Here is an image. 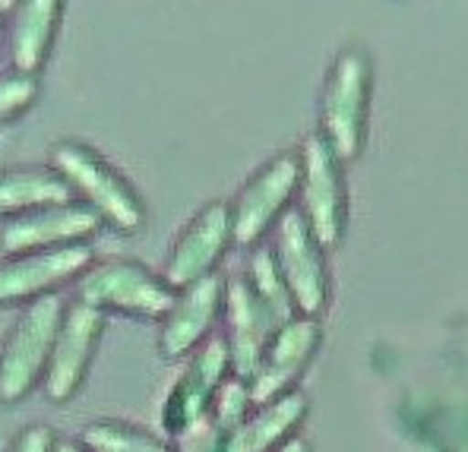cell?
Masks as SVG:
<instances>
[{
	"mask_svg": "<svg viewBox=\"0 0 468 452\" xmlns=\"http://www.w3.org/2000/svg\"><path fill=\"white\" fill-rule=\"evenodd\" d=\"M231 376V361L225 339H212L190 358L187 370L171 383L168 395L162 405V424L171 436H177L181 430H187L190 424H197L199 417L209 415L216 393L222 389V383Z\"/></svg>",
	"mask_w": 468,
	"mask_h": 452,
	"instance_id": "4fadbf2b",
	"label": "cell"
},
{
	"mask_svg": "<svg viewBox=\"0 0 468 452\" xmlns=\"http://www.w3.org/2000/svg\"><path fill=\"white\" fill-rule=\"evenodd\" d=\"M222 310H225V317H229V339H225V348H229L231 376L247 383L257 373L272 335L285 323H282L272 307L253 291L247 276H234L231 282L225 285Z\"/></svg>",
	"mask_w": 468,
	"mask_h": 452,
	"instance_id": "9c48e42d",
	"label": "cell"
},
{
	"mask_svg": "<svg viewBox=\"0 0 468 452\" xmlns=\"http://www.w3.org/2000/svg\"><path fill=\"white\" fill-rule=\"evenodd\" d=\"M36 99H38V77H23V73L0 77V123L29 111Z\"/></svg>",
	"mask_w": 468,
	"mask_h": 452,
	"instance_id": "7402d4cb",
	"label": "cell"
},
{
	"mask_svg": "<svg viewBox=\"0 0 468 452\" xmlns=\"http://www.w3.org/2000/svg\"><path fill=\"white\" fill-rule=\"evenodd\" d=\"M234 244L231 235V209L229 203H209L194 215V222L181 231L165 263V282L175 291L216 276V266Z\"/></svg>",
	"mask_w": 468,
	"mask_h": 452,
	"instance_id": "8fae6325",
	"label": "cell"
},
{
	"mask_svg": "<svg viewBox=\"0 0 468 452\" xmlns=\"http://www.w3.org/2000/svg\"><path fill=\"white\" fill-rule=\"evenodd\" d=\"M60 320H64V300L58 294L26 304L23 317L6 335V345L0 348V402L4 405L23 402L45 380Z\"/></svg>",
	"mask_w": 468,
	"mask_h": 452,
	"instance_id": "3957f363",
	"label": "cell"
},
{
	"mask_svg": "<svg viewBox=\"0 0 468 452\" xmlns=\"http://www.w3.org/2000/svg\"><path fill=\"white\" fill-rule=\"evenodd\" d=\"M51 162L54 171L70 187L73 200L82 196V205L92 209L105 225H112L117 231H127V235L143 225L146 205H143L136 187L123 174H117V168H112L86 142L60 140L51 152Z\"/></svg>",
	"mask_w": 468,
	"mask_h": 452,
	"instance_id": "6da1fadb",
	"label": "cell"
},
{
	"mask_svg": "<svg viewBox=\"0 0 468 452\" xmlns=\"http://www.w3.org/2000/svg\"><path fill=\"white\" fill-rule=\"evenodd\" d=\"M101 335H105V313L89 304H80V300L64 307V320H60L45 380H41L48 399L67 402L80 393L89 364H92L95 352H99Z\"/></svg>",
	"mask_w": 468,
	"mask_h": 452,
	"instance_id": "ba28073f",
	"label": "cell"
},
{
	"mask_svg": "<svg viewBox=\"0 0 468 452\" xmlns=\"http://www.w3.org/2000/svg\"><path fill=\"white\" fill-rule=\"evenodd\" d=\"M275 269L288 288L294 313L316 320L329 304V269L326 250L316 244L298 209L285 212L275 225V244L270 247Z\"/></svg>",
	"mask_w": 468,
	"mask_h": 452,
	"instance_id": "8992f818",
	"label": "cell"
},
{
	"mask_svg": "<svg viewBox=\"0 0 468 452\" xmlns=\"http://www.w3.org/2000/svg\"><path fill=\"white\" fill-rule=\"evenodd\" d=\"M320 323L307 317H294L292 323H285L272 335L257 373L247 380L253 408L292 393V386L298 383V376L304 373L316 348H320Z\"/></svg>",
	"mask_w": 468,
	"mask_h": 452,
	"instance_id": "5bb4252c",
	"label": "cell"
},
{
	"mask_svg": "<svg viewBox=\"0 0 468 452\" xmlns=\"http://www.w3.org/2000/svg\"><path fill=\"white\" fill-rule=\"evenodd\" d=\"M370 86H374L370 54L357 45L346 47L326 77L320 111V136L342 164L357 159L367 140Z\"/></svg>",
	"mask_w": 468,
	"mask_h": 452,
	"instance_id": "7a4b0ae2",
	"label": "cell"
},
{
	"mask_svg": "<svg viewBox=\"0 0 468 452\" xmlns=\"http://www.w3.org/2000/svg\"><path fill=\"white\" fill-rule=\"evenodd\" d=\"M95 263V250L89 244L54 247L13 257L0 266V307L32 304L48 298L54 288L80 279Z\"/></svg>",
	"mask_w": 468,
	"mask_h": 452,
	"instance_id": "30bf717a",
	"label": "cell"
},
{
	"mask_svg": "<svg viewBox=\"0 0 468 452\" xmlns=\"http://www.w3.org/2000/svg\"><path fill=\"white\" fill-rule=\"evenodd\" d=\"M301 159V215H304L307 228L316 237L323 250H333L346 237L348 225V194H346V174H342V162L333 155L320 133L304 142L298 152Z\"/></svg>",
	"mask_w": 468,
	"mask_h": 452,
	"instance_id": "5b68a950",
	"label": "cell"
},
{
	"mask_svg": "<svg viewBox=\"0 0 468 452\" xmlns=\"http://www.w3.org/2000/svg\"><path fill=\"white\" fill-rule=\"evenodd\" d=\"M99 228L101 218L77 200L64 205H45V209L6 218L0 228V250L10 257H23V253L54 250V247L89 244Z\"/></svg>",
	"mask_w": 468,
	"mask_h": 452,
	"instance_id": "7c38bea8",
	"label": "cell"
},
{
	"mask_svg": "<svg viewBox=\"0 0 468 452\" xmlns=\"http://www.w3.org/2000/svg\"><path fill=\"white\" fill-rule=\"evenodd\" d=\"M54 452H86L82 443H70V440H58L54 443Z\"/></svg>",
	"mask_w": 468,
	"mask_h": 452,
	"instance_id": "484cf974",
	"label": "cell"
},
{
	"mask_svg": "<svg viewBox=\"0 0 468 452\" xmlns=\"http://www.w3.org/2000/svg\"><path fill=\"white\" fill-rule=\"evenodd\" d=\"M244 276H247V282L253 285V291H257L260 298L272 307L275 317H279L282 323H292V320L298 317V313H294L292 298H288V288H285V282H282L279 269H275V259H272L270 247H260V250H253Z\"/></svg>",
	"mask_w": 468,
	"mask_h": 452,
	"instance_id": "ffe728a7",
	"label": "cell"
},
{
	"mask_svg": "<svg viewBox=\"0 0 468 452\" xmlns=\"http://www.w3.org/2000/svg\"><path fill=\"white\" fill-rule=\"evenodd\" d=\"M82 449L86 452H175L165 440L146 434V430L133 427L123 421H92L82 430Z\"/></svg>",
	"mask_w": 468,
	"mask_h": 452,
	"instance_id": "d6986e66",
	"label": "cell"
},
{
	"mask_svg": "<svg viewBox=\"0 0 468 452\" xmlns=\"http://www.w3.org/2000/svg\"><path fill=\"white\" fill-rule=\"evenodd\" d=\"M225 300V282L218 276H206L199 282L181 288V294L171 304L168 317L162 320V335L158 345L162 354L171 361L197 352L199 342L212 332Z\"/></svg>",
	"mask_w": 468,
	"mask_h": 452,
	"instance_id": "9a60e30c",
	"label": "cell"
},
{
	"mask_svg": "<svg viewBox=\"0 0 468 452\" xmlns=\"http://www.w3.org/2000/svg\"><path fill=\"white\" fill-rule=\"evenodd\" d=\"M54 443H58V436H54L51 427L32 424V427H26L23 434L13 440L10 452H54Z\"/></svg>",
	"mask_w": 468,
	"mask_h": 452,
	"instance_id": "cb8c5ba5",
	"label": "cell"
},
{
	"mask_svg": "<svg viewBox=\"0 0 468 452\" xmlns=\"http://www.w3.org/2000/svg\"><path fill=\"white\" fill-rule=\"evenodd\" d=\"M307 417V399L292 389L275 402H266L247 415L240 427H234L225 443V452H279L288 440H294V430Z\"/></svg>",
	"mask_w": 468,
	"mask_h": 452,
	"instance_id": "e0dca14e",
	"label": "cell"
},
{
	"mask_svg": "<svg viewBox=\"0 0 468 452\" xmlns=\"http://www.w3.org/2000/svg\"><path fill=\"white\" fill-rule=\"evenodd\" d=\"M64 203H73V194L54 168L0 171V215L4 218Z\"/></svg>",
	"mask_w": 468,
	"mask_h": 452,
	"instance_id": "ac0fdd59",
	"label": "cell"
},
{
	"mask_svg": "<svg viewBox=\"0 0 468 452\" xmlns=\"http://www.w3.org/2000/svg\"><path fill=\"white\" fill-rule=\"evenodd\" d=\"M177 291L133 259H108L80 276V304L95 310H117L136 320H165Z\"/></svg>",
	"mask_w": 468,
	"mask_h": 452,
	"instance_id": "277c9868",
	"label": "cell"
},
{
	"mask_svg": "<svg viewBox=\"0 0 468 452\" xmlns=\"http://www.w3.org/2000/svg\"><path fill=\"white\" fill-rule=\"evenodd\" d=\"M250 411H253V399H250L247 383L238 380V376H229V380L222 383V389L216 393L209 417L216 421V427H222L225 434H231L234 427H240V424L247 421Z\"/></svg>",
	"mask_w": 468,
	"mask_h": 452,
	"instance_id": "44dd1931",
	"label": "cell"
},
{
	"mask_svg": "<svg viewBox=\"0 0 468 452\" xmlns=\"http://www.w3.org/2000/svg\"><path fill=\"white\" fill-rule=\"evenodd\" d=\"M279 452H311V443H304V440H298V436H294V440H288Z\"/></svg>",
	"mask_w": 468,
	"mask_h": 452,
	"instance_id": "d4e9b609",
	"label": "cell"
},
{
	"mask_svg": "<svg viewBox=\"0 0 468 452\" xmlns=\"http://www.w3.org/2000/svg\"><path fill=\"white\" fill-rule=\"evenodd\" d=\"M225 443H229V434L222 427H216L209 415L199 417L197 424H190L187 430L175 436V452H225Z\"/></svg>",
	"mask_w": 468,
	"mask_h": 452,
	"instance_id": "603a6c76",
	"label": "cell"
},
{
	"mask_svg": "<svg viewBox=\"0 0 468 452\" xmlns=\"http://www.w3.org/2000/svg\"><path fill=\"white\" fill-rule=\"evenodd\" d=\"M64 4L60 0H26L13 10L10 23V60L13 73L38 77L58 38Z\"/></svg>",
	"mask_w": 468,
	"mask_h": 452,
	"instance_id": "2e32d148",
	"label": "cell"
},
{
	"mask_svg": "<svg viewBox=\"0 0 468 452\" xmlns=\"http://www.w3.org/2000/svg\"><path fill=\"white\" fill-rule=\"evenodd\" d=\"M301 181V159L298 152L275 155L240 187L231 209V235L234 244L253 247L279 225V218L288 212V203L298 194Z\"/></svg>",
	"mask_w": 468,
	"mask_h": 452,
	"instance_id": "52a82bcc",
	"label": "cell"
}]
</instances>
